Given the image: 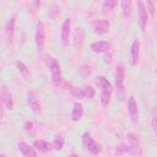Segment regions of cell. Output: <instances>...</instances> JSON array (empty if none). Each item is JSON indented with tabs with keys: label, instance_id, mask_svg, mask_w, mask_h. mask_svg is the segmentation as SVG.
<instances>
[{
	"label": "cell",
	"instance_id": "1",
	"mask_svg": "<svg viewBox=\"0 0 157 157\" xmlns=\"http://www.w3.org/2000/svg\"><path fill=\"white\" fill-rule=\"evenodd\" d=\"M128 137V144H123L120 146H118L117 150H121L123 152H129L131 155H137L140 153V141L137 139V136L132 132H129L126 135Z\"/></svg>",
	"mask_w": 157,
	"mask_h": 157
},
{
	"label": "cell",
	"instance_id": "2",
	"mask_svg": "<svg viewBox=\"0 0 157 157\" xmlns=\"http://www.w3.org/2000/svg\"><path fill=\"white\" fill-rule=\"evenodd\" d=\"M45 39H47V36H45V26L42 21L37 22V26H36V33H34V40H36V45H37V50L40 53L44 50V47H45Z\"/></svg>",
	"mask_w": 157,
	"mask_h": 157
},
{
	"label": "cell",
	"instance_id": "3",
	"mask_svg": "<svg viewBox=\"0 0 157 157\" xmlns=\"http://www.w3.org/2000/svg\"><path fill=\"white\" fill-rule=\"evenodd\" d=\"M82 144L92 155H98L102 151V145L99 142H97L96 140H93L91 137L90 132H85L82 135Z\"/></svg>",
	"mask_w": 157,
	"mask_h": 157
},
{
	"label": "cell",
	"instance_id": "4",
	"mask_svg": "<svg viewBox=\"0 0 157 157\" xmlns=\"http://www.w3.org/2000/svg\"><path fill=\"white\" fill-rule=\"evenodd\" d=\"M124 80H125V69L123 65H118L115 69V88L120 98L124 96Z\"/></svg>",
	"mask_w": 157,
	"mask_h": 157
},
{
	"label": "cell",
	"instance_id": "5",
	"mask_svg": "<svg viewBox=\"0 0 157 157\" xmlns=\"http://www.w3.org/2000/svg\"><path fill=\"white\" fill-rule=\"evenodd\" d=\"M49 71H50V76H52V81L55 86H59L63 81L61 78V69H60V65L59 63L55 60V59H52L50 60V64H49Z\"/></svg>",
	"mask_w": 157,
	"mask_h": 157
},
{
	"label": "cell",
	"instance_id": "6",
	"mask_svg": "<svg viewBox=\"0 0 157 157\" xmlns=\"http://www.w3.org/2000/svg\"><path fill=\"white\" fill-rule=\"evenodd\" d=\"M140 59V42L139 39H134L131 45H130V50H129V61L131 66L137 65Z\"/></svg>",
	"mask_w": 157,
	"mask_h": 157
},
{
	"label": "cell",
	"instance_id": "7",
	"mask_svg": "<svg viewBox=\"0 0 157 157\" xmlns=\"http://www.w3.org/2000/svg\"><path fill=\"white\" fill-rule=\"evenodd\" d=\"M137 7H139V26H140V29L141 31H145L146 28V25H147V20H148V12H147V9H146V5L144 1H139L137 2Z\"/></svg>",
	"mask_w": 157,
	"mask_h": 157
},
{
	"label": "cell",
	"instance_id": "8",
	"mask_svg": "<svg viewBox=\"0 0 157 157\" xmlns=\"http://www.w3.org/2000/svg\"><path fill=\"white\" fill-rule=\"evenodd\" d=\"M71 93L77 98H93L94 97V90L91 86H83V87H74L71 90Z\"/></svg>",
	"mask_w": 157,
	"mask_h": 157
},
{
	"label": "cell",
	"instance_id": "9",
	"mask_svg": "<svg viewBox=\"0 0 157 157\" xmlns=\"http://www.w3.org/2000/svg\"><path fill=\"white\" fill-rule=\"evenodd\" d=\"M128 112H129L131 121L137 123L139 121V108H137V103H136L134 96H130L128 98Z\"/></svg>",
	"mask_w": 157,
	"mask_h": 157
},
{
	"label": "cell",
	"instance_id": "10",
	"mask_svg": "<svg viewBox=\"0 0 157 157\" xmlns=\"http://www.w3.org/2000/svg\"><path fill=\"white\" fill-rule=\"evenodd\" d=\"M109 27H110V23L108 20H104V18H98L93 22V31L98 34H104L109 31Z\"/></svg>",
	"mask_w": 157,
	"mask_h": 157
},
{
	"label": "cell",
	"instance_id": "11",
	"mask_svg": "<svg viewBox=\"0 0 157 157\" xmlns=\"http://www.w3.org/2000/svg\"><path fill=\"white\" fill-rule=\"evenodd\" d=\"M27 103L29 105V108L36 112V113H39L42 110V104L39 102V98L38 96L34 93V92H28L27 93Z\"/></svg>",
	"mask_w": 157,
	"mask_h": 157
},
{
	"label": "cell",
	"instance_id": "12",
	"mask_svg": "<svg viewBox=\"0 0 157 157\" xmlns=\"http://www.w3.org/2000/svg\"><path fill=\"white\" fill-rule=\"evenodd\" d=\"M70 28H71V18L70 17H66L63 22V26H61V42L64 45H67L69 44V37H70Z\"/></svg>",
	"mask_w": 157,
	"mask_h": 157
},
{
	"label": "cell",
	"instance_id": "13",
	"mask_svg": "<svg viewBox=\"0 0 157 157\" xmlns=\"http://www.w3.org/2000/svg\"><path fill=\"white\" fill-rule=\"evenodd\" d=\"M0 97H1V102H2V104H4L7 109L11 110V109L13 108V99H12V96H11V93L7 91V88H6L5 85H2V87H1Z\"/></svg>",
	"mask_w": 157,
	"mask_h": 157
},
{
	"label": "cell",
	"instance_id": "14",
	"mask_svg": "<svg viewBox=\"0 0 157 157\" xmlns=\"http://www.w3.org/2000/svg\"><path fill=\"white\" fill-rule=\"evenodd\" d=\"M13 32H15V16H11L5 26V36H6V42L10 44L13 39Z\"/></svg>",
	"mask_w": 157,
	"mask_h": 157
},
{
	"label": "cell",
	"instance_id": "15",
	"mask_svg": "<svg viewBox=\"0 0 157 157\" xmlns=\"http://www.w3.org/2000/svg\"><path fill=\"white\" fill-rule=\"evenodd\" d=\"M110 43L108 40H97L91 44V49L94 53H105L110 49Z\"/></svg>",
	"mask_w": 157,
	"mask_h": 157
},
{
	"label": "cell",
	"instance_id": "16",
	"mask_svg": "<svg viewBox=\"0 0 157 157\" xmlns=\"http://www.w3.org/2000/svg\"><path fill=\"white\" fill-rule=\"evenodd\" d=\"M18 148L20 151L22 152V155L25 157H37V152H36V148L29 146L27 142L25 141H20L18 142Z\"/></svg>",
	"mask_w": 157,
	"mask_h": 157
},
{
	"label": "cell",
	"instance_id": "17",
	"mask_svg": "<svg viewBox=\"0 0 157 157\" xmlns=\"http://www.w3.org/2000/svg\"><path fill=\"white\" fill-rule=\"evenodd\" d=\"M33 147H34L37 151L42 152V153H47V152H49V151L53 148V146H52V145H50L48 141L42 140V139L36 140V141L33 142Z\"/></svg>",
	"mask_w": 157,
	"mask_h": 157
},
{
	"label": "cell",
	"instance_id": "18",
	"mask_svg": "<svg viewBox=\"0 0 157 157\" xmlns=\"http://www.w3.org/2000/svg\"><path fill=\"white\" fill-rule=\"evenodd\" d=\"M82 117H83V107L80 102H76L74 104V108L71 112V119H72V121H78V120H81Z\"/></svg>",
	"mask_w": 157,
	"mask_h": 157
},
{
	"label": "cell",
	"instance_id": "19",
	"mask_svg": "<svg viewBox=\"0 0 157 157\" xmlns=\"http://www.w3.org/2000/svg\"><path fill=\"white\" fill-rule=\"evenodd\" d=\"M112 92H113V87H107V88H103L101 90V96H99V101H101V104L103 107H107L109 104V101H110V96H112Z\"/></svg>",
	"mask_w": 157,
	"mask_h": 157
},
{
	"label": "cell",
	"instance_id": "20",
	"mask_svg": "<svg viewBox=\"0 0 157 157\" xmlns=\"http://www.w3.org/2000/svg\"><path fill=\"white\" fill-rule=\"evenodd\" d=\"M94 82H96L97 87L101 88V90L107 88V87H112V83L108 81V78H105V76H102V75L101 76H97L96 80H94Z\"/></svg>",
	"mask_w": 157,
	"mask_h": 157
},
{
	"label": "cell",
	"instance_id": "21",
	"mask_svg": "<svg viewBox=\"0 0 157 157\" xmlns=\"http://www.w3.org/2000/svg\"><path fill=\"white\" fill-rule=\"evenodd\" d=\"M64 144H65L64 137H63L61 135H55V136H54V139H53L52 146H53V148H54V150L59 151V150H61V148H63Z\"/></svg>",
	"mask_w": 157,
	"mask_h": 157
},
{
	"label": "cell",
	"instance_id": "22",
	"mask_svg": "<svg viewBox=\"0 0 157 157\" xmlns=\"http://www.w3.org/2000/svg\"><path fill=\"white\" fill-rule=\"evenodd\" d=\"M16 66H17V70H18L20 75H21L23 78H28V77H29V70H28V67H27L22 61H17Z\"/></svg>",
	"mask_w": 157,
	"mask_h": 157
},
{
	"label": "cell",
	"instance_id": "23",
	"mask_svg": "<svg viewBox=\"0 0 157 157\" xmlns=\"http://www.w3.org/2000/svg\"><path fill=\"white\" fill-rule=\"evenodd\" d=\"M121 10H123V15L125 17H129L131 15V10H132V2L131 1H121Z\"/></svg>",
	"mask_w": 157,
	"mask_h": 157
},
{
	"label": "cell",
	"instance_id": "24",
	"mask_svg": "<svg viewBox=\"0 0 157 157\" xmlns=\"http://www.w3.org/2000/svg\"><path fill=\"white\" fill-rule=\"evenodd\" d=\"M117 1L115 0H105L103 4H102V10L104 12H108V11H112L115 6H117Z\"/></svg>",
	"mask_w": 157,
	"mask_h": 157
},
{
	"label": "cell",
	"instance_id": "25",
	"mask_svg": "<svg viewBox=\"0 0 157 157\" xmlns=\"http://www.w3.org/2000/svg\"><path fill=\"white\" fill-rule=\"evenodd\" d=\"M74 39H75V44L81 45V43L83 42V31L82 28H76L75 33H74Z\"/></svg>",
	"mask_w": 157,
	"mask_h": 157
},
{
	"label": "cell",
	"instance_id": "26",
	"mask_svg": "<svg viewBox=\"0 0 157 157\" xmlns=\"http://www.w3.org/2000/svg\"><path fill=\"white\" fill-rule=\"evenodd\" d=\"M151 128H152V131H153L155 137H157V110H155L152 113V117H151Z\"/></svg>",
	"mask_w": 157,
	"mask_h": 157
},
{
	"label": "cell",
	"instance_id": "27",
	"mask_svg": "<svg viewBox=\"0 0 157 157\" xmlns=\"http://www.w3.org/2000/svg\"><path fill=\"white\" fill-rule=\"evenodd\" d=\"M145 5H146V9H147V12H148L151 16H153V15H155V11H156V5H155V2L151 1V0H148V1L145 2Z\"/></svg>",
	"mask_w": 157,
	"mask_h": 157
},
{
	"label": "cell",
	"instance_id": "28",
	"mask_svg": "<svg viewBox=\"0 0 157 157\" xmlns=\"http://www.w3.org/2000/svg\"><path fill=\"white\" fill-rule=\"evenodd\" d=\"M25 130H26L28 134H33V132H34V130H36L34 124H33L32 121H27V123L25 124Z\"/></svg>",
	"mask_w": 157,
	"mask_h": 157
},
{
	"label": "cell",
	"instance_id": "29",
	"mask_svg": "<svg viewBox=\"0 0 157 157\" xmlns=\"http://www.w3.org/2000/svg\"><path fill=\"white\" fill-rule=\"evenodd\" d=\"M67 157H80L78 155H76V153H71V155H69Z\"/></svg>",
	"mask_w": 157,
	"mask_h": 157
},
{
	"label": "cell",
	"instance_id": "30",
	"mask_svg": "<svg viewBox=\"0 0 157 157\" xmlns=\"http://www.w3.org/2000/svg\"><path fill=\"white\" fill-rule=\"evenodd\" d=\"M0 157H6V156L5 155H0Z\"/></svg>",
	"mask_w": 157,
	"mask_h": 157
}]
</instances>
